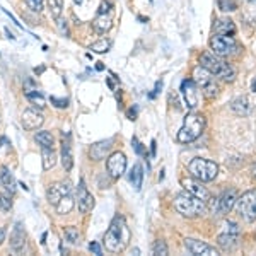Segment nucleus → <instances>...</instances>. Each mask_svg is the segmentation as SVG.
<instances>
[{
	"mask_svg": "<svg viewBox=\"0 0 256 256\" xmlns=\"http://www.w3.org/2000/svg\"><path fill=\"white\" fill-rule=\"evenodd\" d=\"M128 241H130V229H128L125 218L122 216H116L111 220L108 230H106L102 244L110 253H120L126 248Z\"/></svg>",
	"mask_w": 256,
	"mask_h": 256,
	"instance_id": "obj_1",
	"label": "nucleus"
},
{
	"mask_svg": "<svg viewBox=\"0 0 256 256\" xmlns=\"http://www.w3.org/2000/svg\"><path fill=\"white\" fill-rule=\"evenodd\" d=\"M200 65H204L205 68L210 70L218 79L226 82H232L236 79V68L230 64H227L226 60H222V56L216 55L214 52H205L200 55Z\"/></svg>",
	"mask_w": 256,
	"mask_h": 256,
	"instance_id": "obj_2",
	"label": "nucleus"
},
{
	"mask_svg": "<svg viewBox=\"0 0 256 256\" xmlns=\"http://www.w3.org/2000/svg\"><path fill=\"white\" fill-rule=\"evenodd\" d=\"M172 204H174V208L181 214V216L190 217V218L200 217L207 212V205H205L207 202L200 200L198 196L192 195V193H188V192L178 193Z\"/></svg>",
	"mask_w": 256,
	"mask_h": 256,
	"instance_id": "obj_3",
	"label": "nucleus"
},
{
	"mask_svg": "<svg viewBox=\"0 0 256 256\" xmlns=\"http://www.w3.org/2000/svg\"><path fill=\"white\" fill-rule=\"evenodd\" d=\"M205 128V120L202 114L192 113L184 118V125L181 126V130L178 132L176 138L180 144H192L200 137L202 132Z\"/></svg>",
	"mask_w": 256,
	"mask_h": 256,
	"instance_id": "obj_4",
	"label": "nucleus"
},
{
	"mask_svg": "<svg viewBox=\"0 0 256 256\" xmlns=\"http://www.w3.org/2000/svg\"><path fill=\"white\" fill-rule=\"evenodd\" d=\"M193 82L196 84V88H200L204 90V96L207 99L217 98L218 86L216 82V77H214V74L205 68L204 65H198V67L193 68Z\"/></svg>",
	"mask_w": 256,
	"mask_h": 256,
	"instance_id": "obj_5",
	"label": "nucleus"
},
{
	"mask_svg": "<svg viewBox=\"0 0 256 256\" xmlns=\"http://www.w3.org/2000/svg\"><path fill=\"white\" fill-rule=\"evenodd\" d=\"M188 171L190 174L200 180L202 183H208V181L216 180V176L218 174V166L214 160L196 158L188 164Z\"/></svg>",
	"mask_w": 256,
	"mask_h": 256,
	"instance_id": "obj_6",
	"label": "nucleus"
},
{
	"mask_svg": "<svg viewBox=\"0 0 256 256\" xmlns=\"http://www.w3.org/2000/svg\"><path fill=\"white\" fill-rule=\"evenodd\" d=\"M210 50L218 56H230L238 52V43L230 34H214L210 38Z\"/></svg>",
	"mask_w": 256,
	"mask_h": 256,
	"instance_id": "obj_7",
	"label": "nucleus"
},
{
	"mask_svg": "<svg viewBox=\"0 0 256 256\" xmlns=\"http://www.w3.org/2000/svg\"><path fill=\"white\" fill-rule=\"evenodd\" d=\"M236 210L244 220L254 222L256 220V190L242 193L236 202Z\"/></svg>",
	"mask_w": 256,
	"mask_h": 256,
	"instance_id": "obj_8",
	"label": "nucleus"
},
{
	"mask_svg": "<svg viewBox=\"0 0 256 256\" xmlns=\"http://www.w3.org/2000/svg\"><path fill=\"white\" fill-rule=\"evenodd\" d=\"M106 168H108V172L111 178H120L123 176V172L126 171V158L123 152H113V154L108 158V162H106Z\"/></svg>",
	"mask_w": 256,
	"mask_h": 256,
	"instance_id": "obj_9",
	"label": "nucleus"
},
{
	"mask_svg": "<svg viewBox=\"0 0 256 256\" xmlns=\"http://www.w3.org/2000/svg\"><path fill=\"white\" fill-rule=\"evenodd\" d=\"M184 248L188 250L190 254H195V256H217L218 251L214 246L207 244V242H202L198 239H184Z\"/></svg>",
	"mask_w": 256,
	"mask_h": 256,
	"instance_id": "obj_10",
	"label": "nucleus"
},
{
	"mask_svg": "<svg viewBox=\"0 0 256 256\" xmlns=\"http://www.w3.org/2000/svg\"><path fill=\"white\" fill-rule=\"evenodd\" d=\"M181 184L184 186V190H186L188 193H192V195L198 196L200 200L204 202H208L210 200V193L208 190L202 184L200 180H196V178H184L183 181H181Z\"/></svg>",
	"mask_w": 256,
	"mask_h": 256,
	"instance_id": "obj_11",
	"label": "nucleus"
},
{
	"mask_svg": "<svg viewBox=\"0 0 256 256\" xmlns=\"http://www.w3.org/2000/svg\"><path fill=\"white\" fill-rule=\"evenodd\" d=\"M70 193V181H60V183H53L50 184L48 192H46V200L50 202V205H56L65 195Z\"/></svg>",
	"mask_w": 256,
	"mask_h": 256,
	"instance_id": "obj_12",
	"label": "nucleus"
},
{
	"mask_svg": "<svg viewBox=\"0 0 256 256\" xmlns=\"http://www.w3.org/2000/svg\"><path fill=\"white\" fill-rule=\"evenodd\" d=\"M20 122H22V126L26 128V130H36V128H40L41 125H43L44 118L36 108H30L22 113Z\"/></svg>",
	"mask_w": 256,
	"mask_h": 256,
	"instance_id": "obj_13",
	"label": "nucleus"
},
{
	"mask_svg": "<svg viewBox=\"0 0 256 256\" xmlns=\"http://www.w3.org/2000/svg\"><path fill=\"white\" fill-rule=\"evenodd\" d=\"M77 205L82 214H89L94 208V196L88 192L84 181H80L79 188H77Z\"/></svg>",
	"mask_w": 256,
	"mask_h": 256,
	"instance_id": "obj_14",
	"label": "nucleus"
},
{
	"mask_svg": "<svg viewBox=\"0 0 256 256\" xmlns=\"http://www.w3.org/2000/svg\"><path fill=\"white\" fill-rule=\"evenodd\" d=\"M114 144V138H106V140H101V142H96L92 144L89 148V156L92 160H102L106 158V154L111 150Z\"/></svg>",
	"mask_w": 256,
	"mask_h": 256,
	"instance_id": "obj_15",
	"label": "nucleus"
},
{
	"mask_svg": "<svg viewBox=\"0 0 256 256\" xmlns=\"http://www.w3.org/2000/svg\"><path fill=\"white\" fill-rule=\"evenodd\" d=\"M24 244H26V230H24L22 224L18 222L10 232V248L16 253H20L24 250Z\"/></svg>",
	"mask_w": 256,
	"mask_h": 256,
	"instance_id": "obj_16",
	"label": "nucleus"
},
{
	"mask_svg": "<svg viewBox=\"0 0 256 256\" xmlns=\"http://www.w3.org/2000/svg\"><path fill=\"white\" fill-rule=\"evenodd\" d=\"M218 200V210L217 212L218 214H227V212H230V208L236 205V202H238V192L236 190H226L224 193H222V196L220 198H217Z\"/></svg>",
	"mask_w": 256,
	"mask_h": 256,
	"instance_id": "obj_17",
	"label": "nucleus"
},
{
	"mask_svg": "<svg viewBox=\"0 0 256 256\" xmlns=\"http://www.w3.org/2000/svg\"><path fill=\"white\" fill-rule=\"evenodd\" d=\"M62 164H64L65 171H70L74 166L72 147H70V135L68 134H62Z\"/></svg>",
	"mask_w": 256,
	"mask_h": 256,
	"instance_id": "obj_18",
	"label": "nucleus"
},
{
	"mask_svg": "<svg viewBox=\"0 0 256 256\" xmlns=\"http://www.w3.org/2000/svg\"><path fill=\"white\" fill-rule=\"evenodd\" d=\"M183 94L186 99V106L190 110H195L198 106V92H196V84L192 80H183Z\"/></svg>",
	"mask_w": 256,
	"mask_h": 256,
	"instance_id": "obj_19",
	"label": "nucleus"
},
{
	"mask_svg": "<svg viewBox=\"0 0 256 256\" xmlns=\"http://www.w3.org/2000/svg\"><path fill=\"white\" fill-rule=\"evenodd\" d=\"M214 34H230L232 36L236 32V24L230 19H216L212 26Z\"/></svg>",
	"mask_w": 256,
	"mask_h": 256,
	"instance_id": "obj_20",
	"label": "nucleus"
},
{
	"mask_svg": "<svg viewBox=\"0 0 256 256\" xmlns=\"http://www.w3.org/2000/svg\"><path fill=\"white\" fill-rule=\"evenodd\" d=\"M239 242V234H232V232H222L217 236V244L222 248V250L229 251V250H234Z\"/></svg>",
	"mask_w": 256,
	"mask_h": 256,
	"instance_id": "obj_21",
	"label": "nucleus"
},
{
	"mask_svg": "<svg viewBox=\"0 0 256 256\" xmlns=\"http://www.w3.org/2000/svg\"><path fill=\"white\" fill-rule=\"evenodd\" d=\"M92 26H94V30H96V32H99V34L110 31L111 26H113L111 14H110V12H108V14H98L96 19H94V22H92Z\"/></svg>",
	"mask_w": 256,
	"mask_h": 256,
	"instance_id": "obj_22",
	"label": "nucleus"
},
{
	"mask_svg": "<svg viewBox=\"0 0 256 256\" xmlns=\"http://www.w3.org/2000/svg\"><path fill=\"white\" fill-rule=\"evenodd\" d=\"M0 183L6 186V190L10 193V195H14L16 193V180H14V176H12V172L9 171V168L7 166L0 168Z\"/></svg>",
	"mask_w": 256,
	"mask_h": 256,
	"instance_id": "obj_23",
	"label": "nucleus"
},
{
	"mask_svg": "<svg viewBox=\"0 0 256 256\" xmlns=\"http://www.w3.org/2000/svg\"><path fill=\"white\" fill-rule=\"evenodd\" d=\"M128 180H130V183L134 184V188L138 190L142 188V181H144V169L140 164H135L134 168H132V171H130V174H128Z\"/></svg>",
	"mask_w": 256,
	"mask_h": 256,
	"instance_id": "obj_24",
	"label": "nucleus"
},
{
	"mask_svg": "<svg viewBox=\"0 0 256 256\" xmlns=\"http://www.w3.org/2000/svg\"><path fill=\"white\" fill-rule=\"evenodd\" d=\"M41 159H43V169L44 171H50L53 166L56 164V154L53 148H41Z\"/></svg>",
	"mask_w": 256,
	"mask_h": 256,
	"instance_id": "obj_25",
	"label": "nucleus"
},
{
	"mask_svg": "<svg viewBox=\"0 0 256 256\" xmlns=\"http://www.w3.org/2000/svg\"><path fill=\"white\" fill-rule=\"evenodd\" d=\"M230 108H232L234 113L239 114V116H246V114L250 113V101H248L244 96H241V98L234 99Z\"/></svg>",
	"mask_w": 256,
	"mask_h": 256,
	"instance_id": "obj_26",
	"label": "nucleus"
},
{
	"mask_svg": "<svg viewBox=\"0 0 256 256\" xmlns=\"http://www.w3.org/2000/svg\"><path fill=\"white\" fill-rule=\"evenodd\" d=\"M55 208H56V214H60V216H65V214H70L72 212V208H74V198L72 195H65L62 200L58 202V204L55 205Z\"/></svg>",
	"mask_w": 256,
	"mask_h": 256,
	"instance_id": "obj_27",
	"label": "nucleus"
},
{
	"mask_svg": "<svg viewBox=\"0 0 256 256\" xmlns=\"http://www.w3.org/2000/svg\"><path fill=\"white\" fill-rule=\"evenodd\" d=\"M34 140L40 144L41 148L46 147V148H53V146H55V138H53V135L50 134V132H38V134L34 135Z\"/></svg>",
	"mask_w": 256,
	"mask_h": 256,
	"instance_id": "obj_28",
	"label": "nucleus"
},
{
	"mask_svg": "<svg viewBox=\"0 0 256 256\" xmlns=\"http://www.w3.org/2000/svg\"><path fill=\"white\" fill-rule=\"evenodd\" d=\"M48 10L53 19H60L64 12V0H48Z\"/></svg>",
	"mask_w": 256,
	"mask_h": 256,
	"instance_id": "obj_29",
	"label": "nucleus"
},
{
	"mask_svg": "<svg viewBox=\"0 0 256 256\" xmlns=\"http://www.w3.org/2000/svg\"><path fill=\"white\" fill-rule=\"evenodd\" d=\"M110 48H111V40L108 38H101L89 46V50H92L94 53H106V52H110Z\"/></svg>",
	"mask_w": 256,
	"mask_h": 256,
	"instance_id": "obj_30",
	"label": "nucleus"
},
{
	"mask_svg": "<svg viewBox=\"0 0 256 256\" xmlns=\"http://www.w3.org/2000/svg\"><path fill=\"white\" fill-rule=\"evenodd\" d=\"M64 236H65L67 241L72 242V244H77V242H79V239H80V232H79V229H77V227L68 226V227H64Z\"/></svg>",
	"mask_w": 256,
	"mask_h": 256,
	"instance_id": "obj_31",
	"label": "nucleus"
},
{
	"mask_svg": "<svg viewBox=\"0 0 256 256\" xmlns=\"http://www.w3.org/2000/svg\"><path fill=\"white\" fill-rule=\"evenodd\" d=\"M26 98H28V101L32 102V104L36 106V108H44V98H43V94L40 92L38 89L36 90H31V92H26Z\"/></svg>",
	"mask_w": 256,
	"mask_h": 256,
	"instance_id": "obj_32",
	"label": "nucleus"
},
{
	"mask_svg": "<svg viewBox=\"0 0 256 256\" xmlns=\"http://www.w3.org/2000/svg\"><path fill=\"white\" fill-rule=\"evenodd\" d=\"M217 4H218V9L224 12H232L238 9L236 0H217Z\"/></svg>",
	"mask_w": 256,
	"mask_h": 256,
	"instance_id": "obj_33",
	"label": "nucleus"
},
{
	"mask_svg": "<svg viewBox=\"0 0 256 256\" xmlns=\"http://www.w3.org/2000/svg\"><path fill=\"white\" fill-rule=\"evenodd\" d=\"M152 253L154 254H159V256H166L168 254V246L164 241H156L152 244Z\"/></svg>",
	"mask_w": 256,
	"mask_h": 256,
	"instance_id": "obj_34",
	"label": "nucleus"
},
{
	"mask_svg": "<svg viewBox=\"0 0 256 256\" xmlns=\"http://www.w3.org/2000/svg\"><path fill=\"white\" fill-rule=\"evenodd\" d=\"M10 208H12V200L7 195L0 193V210L2 212H9Z\"/></svg>",
	"mask_w": 256,
	"mask_h": 256,
	"instance_id": "obj_35",
	"label": "nucleus"
},
{
	"mask_svg": "<svg viewBox=\"0 0 256 256\" xmlns=\"http://www.w3.org/2000/svg\"><path fill=\"white\" fill-rule=\"evenodd\" d=\"M26 2V6L30 7V9L32 10V12H40L43 10V0H24Z\"/></svg>",
	"mask_w": 256,
	"mask_h": 256,
	"instance_id": "obj_36",
	"label": "nucleus"
},
{
	"mask_svg": "<svg viewBox=\"0 0 256 256\" xmlns=\"http://www.w3.org/2000/svg\"><path fill=\"white\" fill-rule=\"evenodd\" d=\"M50 101H52V104L53 106H56V108H67L68 106V99H65V98H55V96H52L50 98Z\"/></svg>",
	"mask_w": 256,
	"mask_h": 256,
	"instance_id": "obj_37",
	"label": "nucleus"
},
{
	"mask_svg": "<svg viewBox=\"0 0 256 256\" xmlns=\"http://www.w3.org/2000/svg\"><path fill=\"white\" fill-rule=\"evenodd\" d=\"M111 9H113V4H111L110 0H102L98 9V14H108V12H111Z\"/></svg>",
	"mask_w": 256,
	"mask_h": 256,
	"instance_id": "obj_38",
	"label": "nucleus"
},
{
	"mask_svg": "<svg viewBox=\"0 0 256 256\" xmlns=\"http://www.w3.org/2000/svg\"><path fill=\"white\" fill-rule=\"evenodd\" d=\"M132 146H134L135 152H137L138 156H146V154H147V152H146V148H144L142 144L138 142V138H137V137H134V138H132Z\"/></svg>",
	"mask_w": 256,
	"mask_h": 256,
	"instance_id": "obj_39",
	"label": "nucleus"
},
{
	"mask_svg": "<svg viewBox=\"0 0 256 256\" xmlns=\"http://www.w3.org/2000/svg\"><path fill=\"white\" fill-rule=\"evenodd\" d=\"M226 227V232H232V234H241V229H239V226L236 224V222H226L224 224Z\"/></svg>",
	"mask_w": 256,
	"mask_h": 256,
	"instance_id": "obj_40",
	"label": "nucleus"
},
{
	"mask_svg": "<svg viewBox=\"0 0 256 256\" xmlns=\"http://www.w3.org/2000/svg\"><path fill=\"white\" fill-rule=\"evenodd\" d=\"M36 89H38V86L32 82V79H28L26 82H24V94L31 92V90H36Z\"/></svg>",
	"mask_w": 256,
	"mask_h": 256,
	"instance_id": "obj_41",
	"label": "nucleus"
},
{
	"mask_svg": "<svg viewBox=\"0 0 256 256\" xmlns=\"http://www.w3.org/2000/svg\"><path fill=\"white\" fill-rule=\"evenodd\" d=\"M137 106H135V108H130L126 111V118L128 120H132V122H134V120H137Z\"/></svg>",
	"mask_w": 256,
	"mask_h": 256,
	"instance_id": "obj_42",
	"label": "nucleus"
},
{
	"mask_svg": "<svg viewBox=\"0 0 256 256\" xmlns=\"http://www.w3.org/2000/svg\"><path fill=\"white\" fill-rule=\"evenodd\" d=\"M89 250L92 251L94 254H101V253H102V251H101V246H99L98 242H94V241H92V242H90V244H89Z\"/></svg>",
	"mask_w": 256,
	"mask_h": 256,
	"instance_id": "obj_43",
	"label": "nucleus"
},
{
	"mask_svg": "<svg viewBox=\"0 0 256 256\" xmlns=\"http://www.w3.org/2000/svg\"><path fill=\"white\" fill-rule=\"evenodd\" d=\"M56 20H58V28H60V31L64 32L65 36H68V28H67V24H65V26H64V20H60V19H56Z\"/></svg>",
	"mask_w": 256,
	"mask_h": 256,
	"instance_id": "obj_44",
	"label": "nucleus"
},
{
	"mask_svg": "<svg viewBox=\"0 0 256 256\" xmlns=\"http://www.w3.org/2000/svg\"><path fill=\"white\" fill-rule=\"evenodd\" d=\"M159 89H162V82H158V84H156V90H154V92H150V94H148V98H150V99H154V98H156V94L159 92Z\"/></svg>",
	"mask_w": 256,
	"mask_h": 256,
	"instance_id": "obj_45",
	"label": "nucleus"
},
{
	"mask_svg": "<svg viewBox=\"0 0 256 256\" xmlns=\"http://www.w3.org/2000/svg\"><path fill=\"white\" fill-rule=\"evenodd\" d=\"M106 82H108V86H110L111 90H116V82L111 79V77H106Z\"/></svg>",
	"mask_w": 256,
	"mask_h": 256,
	"instance_id": "obj_46",
	"label": "nucleus"
},
{
	"mask_svg": "<svg viewBox=\"0 0 256 256\" xmlns=\"http://www.w3.org/2000/svg\"><path fill=\"white\" fill-rule=\"evenodd\" d=\"M6 241V229L4 227H0V244Z\"/></svg>",
	"mask_w": 256,
	"mask_h": 256,
	"instance_id": "obj_47",
	"label": "nucleus"
},
{
	"mask_svg": "<svg viewBox=\"0 0 256 256\" xmlns=\"http://www.w3.org/2000/svg\"><path fill=\"white\" fill-rule=\"evenodd\" d=\"M150 154L156 156V140H152L150 142Z\"/></svg>",
	"mask_w": 256,
	"mask_h": 256,
	"instance_id": "obj_48",
	"label": "nucleus"
},
{
	"mask_svg": "<svg viewBox=\"0 0 256 256\" xmlns=\"http://www.w3.org/2000/svg\"><path fill=\"white\" fill-rule=\"evenodd\" d=\"M96 70H99V72H101V70H104V65H102L101 62H98V64H96Z\"/></svg>",
	"mask_w": 256,
	"mask_h": 256,
	"instance_id": "obj_49",
	"label": "nucleus"
},
{
	"mask_svg": "<svg viewBox=\"0 0 256 256\" xmlns=\"http://www.w3.org/2000/svg\"><path fill=\"white\" fill-rule=\"evenodd\" d=\"M43 70H44V67H40V68L36 67V68H34V74H41V72H43Z\"/></svg>",
	"mask_w": 256,
	"mask_h": 256,
	"instance_id": "obj_50",
	"label": "nucleus"
},
{
	"mask_svg": "<svg viewBox=\"0 0 256 256\" xmlns=\"http://www.w3.org/2000/svg\"><path fill=\"white\" fill-rule=\"evenodd\" d=\"M251 90H253V92H256V79L253 80V86H251Z\"/></svg>",
	"mask_w": 256,
	"mask_h": 256,
	"instance_id": "obj_51",
	"label": "nucleus"
},
{
	"mask_svg": "<svg viewBox=\"0 0 256 256\" xmlns=\"http://www.w3.org/2000/svg\"><path fill=\"white\" fill-rule=\"evenodd\" d=\"M6 142H7V138H6V137L0 138V147H2V144H6Z\"/></svg>",
	"mask_w": 256,
	"mask_h": 256,
	"instance_id": "obj_52",
	"label": "nucleus"
},
{
	"mask_svg": "<svg viewBox=\"0 0 256 256\" xmlns=\"http://www.w3.org/2000/svg\"><path fill=\"white\" fill-rule=\"evenodd\" d=\"M74 4H76V6H80V4H82V0H74Z\"/></svg>",
	"mask_w": 256,
	"mask_h": 256,
	"instance_id": "obj_53",
	"label": "nucleus"
},
{
	"mask_svg": "<svg viewBox=\"0 0 256 256\" xmlns=\"http://www.w3.org/2000/svg\"><path fill=\"white\" fill-rule=\"evenodd\" d=\"M253 174L256 176V166H253Z\"/></svg>",
	"mask_w": 256,
	"mask_h": 256,
	"instance_id": "obj_54",
	"label": "nucleus"
}]
</instances>
